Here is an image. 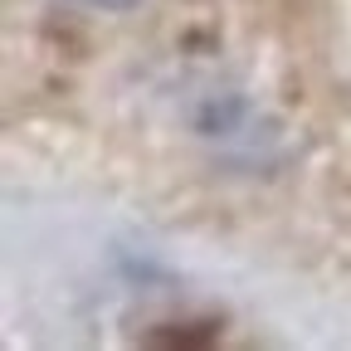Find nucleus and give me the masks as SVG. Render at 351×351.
I'll list each match as a JSON object with an SVG mask.
<instances>
[{
    "label": "nucleus",
    "mask_w": 351,
    "mask_h": 351,
    "mask_svg": "<svg viewBox=\"0 0 351 351\" xmlns=\"http://www.w3.org/2000/svg\"><path fill=\"white\" fill-rule=\"evenodd\" d=\"M73 5H88V10H127L137 0H73Z\"/></svg>",
    "instance_id": "obj_1"
}]
</instances>
